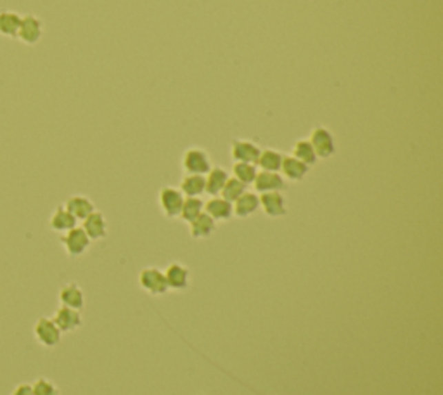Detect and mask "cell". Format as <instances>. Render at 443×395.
Returning <instances> with one entry per match:
<instances>
[{"label": "cell", "instance_id": "2", "mask_svg": "<svg viewBox=\"0 0 443 395\" xmlns=\"http://www.w3.org/2000/svg\"><path fill=\"white\" fill-rule=\"evenodd\" d=\"M310 144L316 150L319 160H329L336 153V141H334L333 132L326 127H316L310 134Z\"/></svg>", "mask_w": 443, "mask_h": 395}, {"label": "cell", "instance_id": "13", "mask_svg": "<svg viewBox=\"0 0 443 395\" xmlns=\"http://www.w3.org/2000/svg\"><path fill=\"white\" fill-rule=\"evenodd\" d=\"M61 305L70 307V309L82 310L85 307V293L76 283H68L59 292Z\"/></svg>", "mask_w": 443, "mask_h": 395}, {"label": "cell", "instance_id": "22", "mask_svg": "<svg viewBox=\"0 0 443 395\" xmlns=\"http://www.w3.org/2000/svg\"><path fill=\"white\" fill-rule=\"evenodd\" d=\"M19 25H21V14L19 12L0 11V37L16 39Z\"/></svg>", "mask_w": 443, "mask_h": 395}, {"label": "cell", "instance_id": "12", "mask_svg": "<svg viewBox=\"0 0 443 395\" xmlns=\"http://www.w3.org/2000/svg\"><path fill=\"white\" fill-rule=\"evenodd\" d=\"M260 208L265 215L272 219H279L286 215V200L280 192H263L260 194Z\"/></svg>", "mask_w": 443, "mask_h": 395}, {"label": "cell", "instance_id": "27", "mask_svg": "<svg viewBox=\"0 0 443 395\" xmlns=\"http://www.w3.org/2000/svg\"><path fill=\"white\" fill-rule=\"evenodd\" d=\"M232 174L238 181H241L243 184L249 185L255 182L256 175H258V167L255 163H243V161H236L232 167Z\"/></svg>", "mask_w": 443, "mask_h": 395}, {"label": "cell", "instance_id": "16", "mask_svg": "<svg viewBox=\"0 0 443 395\" xmlns=\"http://www.w3.org/2000/svg\"><path fill=\"white\" fill-rule=\"evenodd\" d=\"M83 231L89 236L90 241H99L107 236V222L101 212L94 210L89 217L83 221Z\"/></svg>", "mask_w": 443, "mask_h": 395}, {"label": "cell", "instance_id": "25", "mask_svg": "<svg viewBox=\"0 0 443 395\" xmlns=\"http://www.w3.org/2000/svg\"><path fill=\"white\" fill-rule=\"evenodd\" d=\"M284 154L276 150H262L260 153L256 167L262 168L263 172H280V165H282Z\"/></svg>", "mask_w": 443, "mask_h": 395}, {"label": "cell", "instance_id": "4", "mask_svg": "<svg viewBox=\"0 0 443 395\" xmlns=\"http://www.w3.org/2000/svg\"><path fill=\"white\" fill-rule=\"evenodd\" d=\"M33 335H35L37 342L40 345L52 349V347L59 345L63 333L59 332V327L56 326V323L50 317H40L35 323V327H33Z\"/></svg>", "mask_w": 443, "mask_h": 395}, {"label": "cell", "instance_id": "3", "mask_svg": "<svg viewBox=\"0 0 443 395\" xmlns=\"http://www.w3.org/2000/svg\"><path fill=\"white\" fill-rule=\"evenodd\" d=\"M138 285L150 295H165L168 292L165 272L158 267H145L138 274Z\"/></svg>", "mask_w": 443, "mask_h": 395}, {"label": "cell", "instance_id": "21", "mask_svg": "<svg viewBox=\"0 0 443 395\" xmlns=\"http://www.w3.org/2000/svg\"><path fill=\"white\" fill-rule=\"evenodd\" d=\"M189 229H191V236L194 239H206L215 232L216 222L213 221L208 214L203 212L199 217H196L194 221L189 222Z\"/></svg>", "mask_w": 443, "mask_h": 395}, {"label": "cell", "instance_id": "1", "mask_svg": "<svg viewBox=\"0 0 443 395\" xmlns=\"http://www.w3.org/2000/svg\"><path fill=\"white\" fill-rule=\"evenodd\" d=\"M182 168L185 174L206 175L212 168V158L201 148H189L182 156Z\"/></svg>", "mask_w": 443, "mask_h": 395}, {"label": "cell", "instance_id": "29", "mask_svg": "<svg viewBox=\"0 0 443 395\" xmlns=\"http://www.w3.org/2000/svg\"><path fill=\"white\" fill-rule=\"evenodd\" d=\"M33 395H59V390H57L56 385L52 383L47 378H39L35 383L32 385Z\"/></svg>", "mask_w": 443, "mask_h": 395}, {"label": "cell", "instance_id": "6", "mask_svg": "<svg viewBox=\"0 0 443 395\" xmlns=\"http://www.w3.org/2000/svg\"><path fill=\"white\" fill-rule=\"evenodd\" d=\"M43 35V23L39 16L26 14L21 16V25H19L16 39L26 45H35L40 42Z\"/></svg>", "mask_w": 443, "mask_h": 395}, {"label": "cell", "instance_id": "11", "mask_svg": "<svg viewBox=\"0 0 443 395\" xmlns=\"http://www.w3.org/2000/svg\"><path fill=\"white\" fill-rule=\"evenodd\" d=\"M256 192L263 194V192H280L284 188H286V182H284V177L279 174V172H258L255 182Z\"/></svg>", "mask_w": 443, "mask_h": 395}, {"label": "cell", "instance_id": "20", "mask_svg": "<svg viewBox=\"0 0 443 395\" xmlns=\"http://www.w3.org/2000/svg\"><path fill=\"white\" fill-rule=\"evenodd\" d=\"M76 219L73 217V215L70 214V212L64 208V205H61V207H57L56 210L52 212V215H50V221H49V225L52 231L56 232H68L70 229L76 227Z\"/></svg>", "mask_w": 443, "mask_h": 395}, {"label": "cell", "instance_id": "14", "mask_svg": "<svg viewBox=\"0 0 443 395\" xmlns=\"http://www.w3.org/2000/svg\"><path fill=\"white\" fill-rule=\"evenodd\" d=\"M165 272V279H167L168 290H185L189 286V269L184 263L174 262L170 263Z\"/></svg>", "mask_w": 443, "mask_h": 395}, {"label": "cell", "instance_id": "9", "mask_svg": "<svg viewBox=\"0 0 443 395\" xmlns=\"http://www.w3.org/2000/svg\"><path fill=\"white\" fill-rule=\"evenodd\" d=\"M260 153V146L253 141H245V139H238L232 143L231 146V156L232 160L236 161H243V163H255L258 161Z\"/></svg>", "mask_w": 443, "mask_h": 395}, {"label": "cell", "instance_id": "28", "mask_svg": "<svg viewBox=\"0 0 443 395\" xmlns=\"http://www.w3.org/2000/svg\"><path fill=\"white\" fill-rule=\"evenodd\" d=\"M246 188H248V185L243 184V182L238 181L236 177H229V181L225 182V185H224V189H222V192H220V196H222L224 200L234 203L238 198H241V196L245 194Z\"/></svg>", "mask_w": 443, "mask_h": 395}, {"label": "cell", "instance_id": "18", "mask_svg": "<svg viewBox=\"0 0 443 395\" xmlns=\"http://www.w3.org/2000/svg\"><path fill=\"white\" fill-rule=\"evenodd\" d=\"M310 167H307L305 163H302L300 160H296L294 156H284L282 165H280V172L284 177L291 182H300L305 179V175L309 174Z\"/></svg>", "mask_w": 443, "mask_h": 395}, {"label": "cell", "instance_id": "24", "mask_svg": "<svg viewBox=\"0 0 443 395\" xmlns=\"http://www.w3.org/2000/svg\"><path fill=\"white\" fill-rule=\"evenodd\" d=\"M293 156L302 161V163H305L307 167H313L317 163V160H319L316 154V150H313L309 139L296 141V144L293 148Z\"/></svg>", "mask_w": 443, "mask_h": 395}, {"label": "cell", "instance_id": "23", "mask_svg": "<svg viewBox=\"0 0 443 395\" xmlns=\"http://www.w3.org/2000/svg\"><path fill=\"white\" fill-rule=\"evenodd\" d=\"M181 192L185 198H199L205 194V175H185L181 182Z\"/></svg>", "mask_w": 443, "mask_h": 395}, {"label": "cell", "instance_id": "7", "mask_svg": "<svg viewBox=\"0 0 443 395\" xmlns=\"http://www.w3.org/2000/svg\"><path fill=\"white\" fill-rule=\"evenodd\" d=\"M184 198L181 189L172 188V185H167L160 191V207L163 210V214L167 215L168 219H177L181 217L182 205H184Z\"/></svg>", "mask_w": 443, "mask_h": 395}, {"label": "cell", "instance_id": "19", "mask_svg": "<svg viewBox=\"0 0 443 395\" xmlns=\"http://www.w3.org/2000/svg\"><path fill=\"white\" fill-rule=\"evenodd\" d=\"M234 207V215L239 219H246L249 215L256 214V210L260 208V196L255 194V192H248L246 191L241 198L232 203Z\"/></svg>", "mask_w": 443, "mask_h": 395}, {"label": "cell", "instance_id": "26", "mask_svg": "<svg viewBox=\"0 0 443 395\" xmlns=\"http://www.w3.org/2000/svg\"><path fill=\"white\" fill-rule=\"evenodd\" d=\"M205 212V201L201 198H184V205L181 210V219L184 222H192L196 217Z\"/></svg>", "mask_w": 443, "mask_h": 395}, {"label": "cell", "instance_id": "8", "mask_svg": "<svg viewBox=\"0 0 443 395\" xmlns=\"http://www.w3.org/2000/svg\"><path fill=\"white\" fill-rule=\"evenodd\" d=\"M52 321L56 323V326L59 327L61 333L76 332V330H79L83 323L80 310L70 309V307H64V305H61L59 309L56 310Z\"/></svg>", "mask_w": 443, "mask_h": 395}, {"label": "cell", "instance_id": "10", "mask_svg": "<svg viewBox=\"0 0 443 395\" xmlns=\"http://www.w3.org/2000/svg\"><path fill=\"white\" fill-rule=\"evenodd\" d=\"M205 214H208L215 222H227L234 217V207L222 196H212V200L205 203Z\"/></svg>", "mask_w": 443, "mask_h": 395}, {"label": "cell", "instance_id": "15", "mask_svg": "<svg viewBox=\"0 0 443 395\" xmlns=\"http://www.w3.org/2000/svg\"><path fill=\"white\" fill-rule=\"evenodd\" d=\"M64 208H66V210L70 212L76 221H85V219L96 210V207H94V203L90 201V198H87V196H82V194L70 196V198L66 200V203H64Z\"/></svg>", "mask_w": 443, "mask_h": 395}, {"label": "cell", "instance_id": "17", "mask_svg": "<svg viewBox=\"0 0 443 395\" xmlns=\"http://www.w3.org/2000/svg\"><path fill=\"white\" fill-rule=\"evenodd\" d=\"M229 177L231 175H229V172L225 168L212 167L208 174L205 175V192H208L209 196H220Z\"/></svg>", "mask_w": 443, "mask_h": 395}, {"label": "cell", "instance_id": "5", "mask_svg": "<svg viewBox=\"0 0 443 395\" xmlns=\"http://www.w3.org/2000/svg\"><path fill=\"white\" fill-rule=\"evenodd\" d=\"M61 243L64 246V252L75 259V256H82L89 250L92 241H90V238L85 234V231L82 227H73L68 232H64L63 238H61Z\"/></svg>", "mask_w": 443, "mask_h": 395}, {"label": "cell", "instance_id": "30", "mask_svg": "<svg viewBox=\"0 0 443 395\" xmlns=\"http://www.w3.org/2000/svg\"><path fill=\"white\" fill-rule=\"evenodd\" d=\"M11 395H33L32 385H28V383L18 385V387H16L14 390H12Z\"/></svg>", "mask_w": 443, "mask_h": 395}]
</instances>
